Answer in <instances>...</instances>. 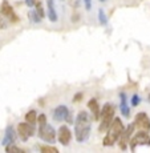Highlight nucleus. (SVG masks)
I'll return each mask as SVG.
<instances>
[{"label":"nucleus","mask_w":150,"mask_h":153,"mask_svg":"<svg viewBox=\"0 0 150 153\" xmlns=\"http://www.w3.org/2000/svg\"><path fill=\"white\" fill-rule=\"evenodd\" d=\"M90 129H92V120L86 111L78 112L75 120V136L78 143H84L89 139Z\"/></svg>","instance_id":"f257e3e1"},{"label":"nucleus","mask_w":150,"mask_h":153,"mask_svg":"<svg viewBox=\"0 0 150 153\" xmlns=\"http://www.w3.org/2000/svg\"><path fill=\"white\" fill-rule=\"evenodd\" d=\"M122 131H123L122 121L120 119H113V121H112L109 129L106 131L108 132L106 136L104 137V141H102L104 146H113L114 144L117 143V140L120 139Z\"/></svg>","instance_id":"f03ea898"},{"label":"nucleus","mask_w":150,"mask_h":153,"mask_svg":"<svg viewBox=\"0 0 150 153\" xmlns=\"http://www.w3.org/2000/svg\"><path fill=\"white\" fill-rule=\"evenodd\" d=\"M100 117H101V123H100L98 131L101 132V133H105V132L109 129L112 121H113V119H114V107L110 102L104 104L101 112H100Z\"/></svg>","instance_id":"7ed1b4c3"},{"label":"nucleus","mask_w":150,"mask_h":153,"mask_svg":"<svg viewBox=\"0 0 150 153\" xmlns=\"http://www.w3.org/2000/svg\"><path fill=\"white\" fill-rule=\"evenodd\" d=\"M52 117L55 121L61 123V121H67V123H73L72 121V113H70L69 108L67 105H58L56 107L53 112H52Z\"/></svg>","instance_id":"20e7f679"},{"label":"nucleus","mask_w":150,"mask_h":153,"mask_svg":"<svg viewBox=\"0 0 150 153\" xmlns=\"http://www.w3.org/2000/svg\"><path fill=\"white\" fill-rule=\"evenodd\" d=\"M39 137L43 141H45V143H49V144L55 143V140H56L55 128L51 124H48V123L39 125Z\"/></svg>","instance_id":"39448f33"},{"label":"nucleus","mask_w":150,"mask_h":153,"mask_svg":"<svg viewBox=\"0 0 150 153\" xmlns=\"http://www.w3.org/2000/svg\"><path fill=\"white\" fill-rule=\"evenodd\" d=\"M129 144H130V151L132 152H136V148L138 145L150 146V136L148 134V132L140 131L137 134H134V137L129 141Z\"/></svg>","instance_id":"423d86ee"},{"label":"nucleus","mask_w":150,"mask_h":153,"mask_svg":"<svg viewBox=\"0 0 150 153\" xmlns=\"http://www.w3.org/2000/svg\"><path fill=\"white\" fill-rule=\"evenodd\" d=\"M17 136L20 137L21 141H27L29 137H32L35 134V125L29 124V123H20L17 125Z\"/></svg>","instance_id":"0eeeda50"},{"label":"nucleus","mask_w":150,"mask_h":153,"mask_svg":"<svg viewBox=\"0 0 150 153\" xmlns=\"http://www.w3.org/2000/svg\"><path fill=\"white\" fill-rule=\"evenodd\" d=\"M0 13H1L7 20H10L11 23H17L19 22V17H17L16 12L13 11L12 5H11L7 0H3L1 4H0Z\"/></svg>","instance_id":"6e6552de"},{"label":"nucleus","mask_w":150,"mask_h":153,"mask_svg":"<svg viewBox=\"0 0 150 153\" xmlns=\"http://www.w3.org/2000/svg\"><path fill=\"white\" fill-rule=\"evenodd\" d=\"M134 128H137L138 131H145L149 132L150 131V119L146 113L140 112L136 114V119H134Z\"/></svg>","instance_id":"1a4fd4ad"},{"label":"nucleus","mask_w":150,"mask_h":153,"mask_svg":"<svg viewBox=\"0 0 150 153\" xmlns=\"http://www.w3.org/2000/svg\"><path fill=\"white\" fill-rule=\"evenodd\" d=\"M133 131H134V124H129L126 129L123 128L121 136H120V139L117 140V141H118V144H120V148H121L122 151H125V149L128 148L129 141H130V137H132V133H133Z\"/></svg>","instance_id":"9d476101"},{"label":"nucleus","mask_w":150,"mask_h":153,"mask_svg":"<svg viewBox=\"0 0 150 153\" xmlns=\"http://www.w3.org/2000/svg\"><path fill=\"white\" fill-rule=\"evenodd\" d=\"M56 137L58 139L61 145H69L70 139H72V132H70L69 126L61 125L60 129H58V132H57V134H56Z\"/></svg>","instance_id":"9b49d317"},{"label":"nucleus","mask_w":150,"mask_h":153,"mask_svg":"<svg viewBox=\"0 0 150 153\" xmlns=\"http://www.w3.org/2000/svg\"><path fill=\"white\" fill-rule=\"evenodd\" d=\"M16 137H17V133L15 132V128H13L12 125H8L7 128H5L4 137H3L1 144L4 146L10 145V144H15V141H16Z\"/></svg>","instance_id":"f8f14e48"},{"label":"nucleus","mask_w":150,"mask_h":153,"mask_svg":"<svg viewBox=\"0 0 150 153\" xmlns=\"http://www.w3.org/2000/svg\"><path fill=\"white\" fill-rule=\"evenodd\" d=\"M88 108L92 112V116L95 120H98L100 119V112H101V108H100L98 102H97L96 99H90L88 101Z\"/></svg>","instance_id":"ddd939ff"},{"label":"nucleus","mask_w":150,"mask_h":153,"mask_svg":"<svg viewBox=\"0 0 150 153\" xmlns=\"http://www.w3.org/2000/svg\"><path fill=\"white\" fill-rule=\"evenodd\" d=\"M120 97H121V102H120V111H121L122 116L128 119L130 116V108L128 107V102H126V95L123 92L120 93Z\"/></svg>","instance_id":"4468645a"},{"label":"nucleus","mask_w":150,"mask_h":153,"mask_svg":"<svg viewBox=\"0 0 150 153\" xmlns=\"http://www.w3.org/2000/svg\"><path fill=\"white\" fill-rule=\"evenodd\" d=\"M47 5H48V17L52 23L57 22V13H56L55 5H53V0H47Z\"/></svg>","instance_id":"2eb2a0df"},{"label":"nucleus","mask_w":150,"mask_h":153,"mask_svg":"<svg viewBox=\"0 0 150 153\" xmlns=\"http://www.w3.org/2000/svg\"><path fill=\"white\" fill-rule=\"evenodd\" d=\"M25 121L29 123V124L32 125H36L37 123V113L35 109H31L29 112H27V114H25Z\"/></svg>","instance_id":"dca6fc26"},{"label":"nucleus","mask_w":150,"mask_h":153,"mask_svg":"<svg viewBox=\"0 0 150 153\" xmlns=\"http://www.w3.org/2000/svg\"><path fill=\"white\" fill-rule=\"evenodd\" d=\"M33 7H35V11L37 12V15L43 19L44 17V8H43V3H41V0H35Z\"/></svg>","instance_id":"f3484780"},{"label":"nucleus","mask_w":150,"mask_h":153,"mask_svg":"<svg viewBox=\"0 0 150 153\" xmlns=\"http://www.w3.org/2000/svg\"><path fill=\"white\" fill-rule=\"evenodd\" d=\"M40 151L43 153H58V149L56 146H49V145L40 146Z\"/></svg>","instance_id":"a211bd4d"},{"label":"nucleus","mask_w":150,"mask_h":153,"mask_svg":"<svg viewBox=\"0 0 150 153\" xmlns=\"http://www.w3.org/2000/svg\"><path fill=\"white\" fill-rule=\"evenodd\" d=\"M98 20L102 25H106L108 24V19H106V15H105L104 10H98Z\"/></svg>","instance_id":"6ab92c4d"},{"label":"nucleus","mask_w":150,"mask_h":153,"mask_svg":"<svg viewBox=\"0 0 150 153\" xmlns=\"http://www.w3.org/2000/svg\"><path fill=\"white\" fill-rule=\"evenodd\" d=\"M28 15H29V20H31V22H33V23H39L41 20V17L37 15L36 11H31Z\"/></svg>","instance_id":"aec40b11"},{"label":"nucleus","mask_w":150,"mask_h":153,"mask_svg":"<svg viewBox=\"0 0 150 153\" xmlns=\"http://www.w3.org/2000/svg\"><path fill=\"white\" fill-rule=\"evenodd\" d=\"M5 151H7V152H17V153H21L23 149L19 148V146H16L15 144H10V145L5 146Z\"/></svg>","instance_id":"412c9836"},{"label":"nucleus","mask_w":150,"mask_h":153,"mask_svg":"<svg viewBox=\"0 0 150 153\" xmlns=\"http://www.w3.org/2000/svg\"><path fill=\"white\" fill-rule=\"evenodd\" d=\"M8 27V24H7V19H5L4 16H3L1 13H0V29H5Z\"/></svg>","instance_id":"4be33fe9"},{"label":"nucleus","mask_w":150,"mask_h":153,"mask_svg":"<svg viewBox=\"0 0 150 153\" xmlns=\"http://www.w3.org/2000/svg\"><path fill=\"white\" fill-rule=\"evenodd\" d=\"M140 102H141L140 96H138V95H133V97H132V105H133V107H137Z\"/></svg>","instance_id":"5701e85b"},{"label":"nucleus","mask_w":150,"mask_h":153,"mask_svg":"<svg viewBox=\"0 0 150 153\" xmlns=\"http://www.w3.org/2000/svg\"><path fill=\"white\" fill-rule=\"evenodd\" d=\"M81 99H82V93H76L75 96H73V102H78V101H81Z\"/></svg>","instance_id":"b1692460"},{"label":"nucleus","mask_w":150,"mask_h":153,"mask_svg":"<svg viewBox=\"0 0 150 153\" xmlns=\"http://www.w3.org/2000/svg\"><path fill=\"white\" fill-rule=\"evenodd\" d=\"M84 3H85L86 11H90V8H92V0H84Z\"/></svg>","instance_id":"393cba45"},{"label":"nucleus","mask_w":150,"mask_h":153,"mask_svg":"<svg viewBox=\"0 0 150 153\" xmlns=\"http://www.w3.org/2000/svg\"><path fill=\"white\" fill-rule=\"evenodd\" d=\"M69 3H70V5H72V7H76V8L80 5V0H69Z\"/></svg>","instance_id":"a878e982"},{"label":"nucleus","mask_w":150,"mask_h":153,"mask_svg":"<svg viewBox=\"0 0 150 153\" xmlns=\"http://www.w3.org/2000/svg\"><path fill=\"white\" fill-rule=\"evenodd\" d=\"M25 1H27V5H28V7H33L35 0H25Z\"/></svg>","instance_id":"bb28decb"},{"label":"nucleus","mask_w":150,"mask_h":153,"mask_svg":"<svg viewBox=\"0 0 150 153\" xmlns=\"http://www.w3.org/2000/svg\"><path fill=\"white\" fill-rule=\"evenodd\" d=\"M148 101H149V102H150V95H149V96H148Z\"/></svg>","instance_id":"cd10ccee"},{"label":"nucleus","mask_w":150,"mask_h":153,"mask_svg":"<svg viewBox=\"0 0 150 153\" xmlns=\"http://www.w3.org/2000/svg\"><path fill=\"white\" fill-rule=\"evenodd\" d=\"M101 1H105V0H101Z\"/></svg>","instance_id":"c85d7f7f"}]
</instances>
